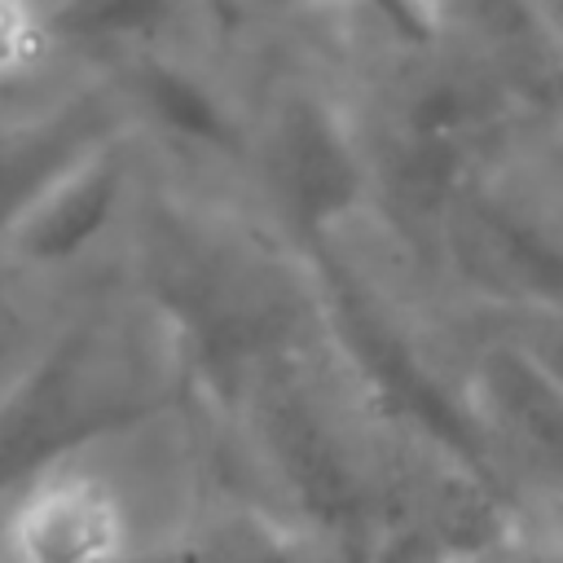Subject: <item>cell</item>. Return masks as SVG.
<instances>
[{"label":"cell","mask_w":563,"mask_h":563,"mask_svg":"<svg viewBox=\"0 0 563 563\" xmlns=\"http://www.w3.org/2000/svg\"><path fill=\"white\" fill-rule=\"evenodd\" d=\"M119 273L172 325L189 400L216 427L268 361L325 334L317 260L264 220L246 185L189 176L154 154Z\"/></svg>","instance_id":"cell-1"},{"label":"cell","mask_w":563,"mask_h":563,"mask_svg":"<svg viewBox=\"0 0 563 563\" xmlns=\"http://www.w3.org/2000/svg\"><path fill=\"white\" fill-rule=\"evenodd\" d=\"M224 471L325 563H365L396 501L400 440L330 334L268 361L216 427Z\"/></svg>","instance_id":"cell-2"},{"label":"cell","mask_w":563,"mask_h":563,"mask_svg":"<svg viewBox=\"0 0 563 563\" xmlns=\"http://www.w3.org/2000/svg\"><path fill=\"white\" fill-rule=\"evenodd\" d=\"M180 405H194L180 343L119 264L66 290L0 391V506L66 457Z\"/></svg>","instance_id":"cell-3"},{"label":"cell","mask_w":563,"mask_h":563,"mask_svg":"<svg viewBox=\"0 0 563 563\" xmlns=\"http://www.w3.org/2000/svg\"><path fill=\"white\" fill-rule=\"evenodd\" d=\"M238 44L251 101L246 198L312 255L374 211L356 97L339 62L303 31H251Z\"/></svg>","instance_id":"cell-4"},{"label":"cell","mask_w":563,"mask_h":563,"mask_svg":"<svg viewBox=\"0 0 563 563\" xmlns=\"http://www.w3.org/2000/svg\"><path fill=\"white\" fill-rule=\"evenodd\" d=\"M145 163L150 154L132 123L88 150L9 233L0 246V277L35 295H66L110 273L119 264Z\"/></svg>","instance_id":"cell-5"},{"label":"cell","mask_w":563,"mask_h":563,"mask_svg":"<svg viewBox=\"0 0 563 563\" xmlns=\"http://www.w3.org/2000/svg\"><path fill=\"white\" fill-rule=\"evenodd\" d=\"M106 79L163 167L242 185L251 141L242 44L229 53H150Z\"/></svg>","instance_id":"cell-6"},{"label":"cell","mask_w":563,"mask_h":563,"mask_svg":"<svg viewBox=\"0 0 563 563\" xmlns=\"http://www.w3.org/2000/svg\"><path fill=\"white\" fill-rule=\"evenodd\" d=\"M66 75H114L150 53H229L238 31L220 0H35Z\"/></svg>","instance_id":"cell-7"},{"label":"cell","mask_w":563,"mask_h":563,"mask_svg":"<svg viewBox=\"0 0 563 563\" xmlns=\"http://www.w3.org/2000/svg\"><path fill=\"white\" fill-rule=\"evenodd\" d=\"M128 128L119 88L106 75L70 79L0 136V246L22 216L106 136Z\"/></svg>","instance_id":"cell-8"},{"label":"cell","mask_w":563,"mask_h":563,"mask_svg":"<svg viewBox=\"0 0 563 563\" xmlns=\"http://www.w3.org/2000/svg\"><path fill=\"white\" fill-rule=\"evenodd\" d=\"M141 563H325L224 466Z\"/></svg>","instance_id":"cell-9"},{"label":"cell","mask_w":563,"mask_h":563,"mask_svg":"<svg viewBox=\"0 0 563 563\" xmlns=\"http://www.w3.org/2000/svg\"><path fill=\"white\" fill-rule=\"evenodd\" d=\"M220 4L238 35L295 26L308 18H365L400 44H435L444 35L435 0H220Z\"/></svg>","instance_id":"cell-10"},{"label":"cell","mask_w":563,"mask_h":563,"mask_svg":"<svg viewBox=\"0 0 563 563\" xmlns=\"http://www.w3.org/2000/svg\"><path fill=\"white\" fill-rule=\"evenodd\" d=\"M70 79L53 57L35 0H0V101H44Z\"/></svg>","instance_id":"cell-11"},{"label":"cell","mask_w":563,"mask_h":563,"mask_svg":"<svg viewBox=\"0 0 563 563\" xmlns=\"http://www.w3.org/2000/svg\"><path fill=\"white\" fill-rule=\"evenodd\" d=\"M57 303H62V295H35V290H18L13 299L0 303V391L26 365V356L40 347Z\"/></svg>","instance_id":"cell-12"},{"label":"cell","mask_w":563,"mask_h":563,"mask_svg":"<svg viewBox=\"0 0 563 563\" xmlns=\"http://www.w3.org/2000/svg\"><path fill=\"white\" fill-rule=\"evenodd\" d=\"M57 92H62V88H57ZM44 101H48V97H44ZM44 101H0V136H4L18 119H26L35 106H44Z\"/></svg>","instance_id":"cell-13"},{"label":"cell","mask_w":563,"mask_h":563,"mask_svg":"<svg viewBox=\"0 0 563 563\" xmlns=\"http://www.w3.org/2000/svg\"><path fill=\"white\" fill-rule=\"evenodd\" d=\"M18 290H22V286H13V282H4V277H0V303H4V299H13Z\"/></svg>","instance_id":"cell-14"},{"label":"cell","mask_w":563,"mask_h":563,"mask_svg":"<svg viewBox=\"0 0 563 563\" xmlns=\"http://www.w3.org/2000/svg\"><path fill=\"white\" fill-rule=\"evenodd\" d=\"M0 563H4V541H0Z\"/></svg>","instance_id":"cell-15"},{"label":"cell","mask_w":563,"mask_h":563,"mask_svg":"<svg viewBox=\"0 0 563 563\" xmlns=\"http://www.w3.org/2000/svg\"><path fill=\"white\" fill-rule=\"evenodd\" d=\"M4 563H9V559H4Z\"/></svg>","instance_id":"cell-16"}]
</instances>
